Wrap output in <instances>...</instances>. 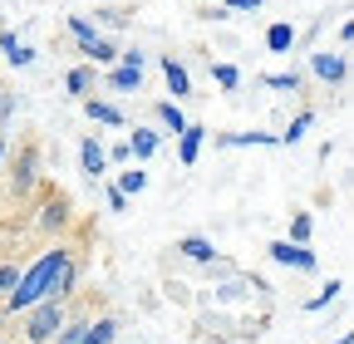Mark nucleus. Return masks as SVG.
<instances>
[{
  "label": "nucleus",
  "instance_id": "nucleus-1",
  "mask_svg": "<svg viewBox=\"0 0 354 344\" xmlns=\"http://www.w3.org/2000/svg\"><path fill=\"white\" fill-rule=\"evenodd\" d=\"M64 246H55V251H44L39 261L30 266V271H20V285L6 295V305H10V315H20V310H30V305H39L44 300V290H50V280H55V271H59V261H64Z\"/></svg>",
  "mask_w": 354,
  "mask_h": 344
},
{
  "label": "nucleus",
  "instance_id": "nucleus-2",
  "mask_svg": "<svg viewBox=\"0 0 354 344\" xmlns=\"http://www.w3.org/2000/svg\"><path fill=\"white\" fill-rule=\"evenodd\" d=\"M64 325V310H59V300H39V305H30V320H25V339L30 344H50Z\"/></svg>",
  "mask_w": 354,
  "mask_h": 344
},
{
  "label": "nucleus",
  "instance_id": "nucleus-3",
  "mask_svg": "<svg viewBox=\"0 0 354 344\" xmlns=\"http://www.w3.org/2000/svg\"><path fill=\"white\" fill-rule=\"evenodd\" d=\"M266 251H271L281 266H295V271H315V251H305V246H290V241H271Z\"/></svg>",
  "mask_w": 354,
  "mask_h": 344
},
{
  "label": "nucleus",
  "instance_id": "nucleus-4",
  "mask_svg": "<svg viewBox=\"0 0 354 344\" xmlns=\"http://www.w3.org/2000/svg\"><path fill=\"white\" fill-rule=\"evenodd\" d=\"M310 69H315V74H320V79H325V84H339V79H344V69H349V64H344V55H330V50H320V55H315V59H310Z\"/></svg>",
  "mask_w": 354,
  "mask_h": 344
},
{
  "label": "nucleus",
  "instance_id": "nucleus-5",
  "mask_svg": "<svg viewBox=\"0 0 354 344\" xmlns=\"http://www.w3.org/2000/svg\"><path fill=\"white\" fill-rule=\"evenodd\" d=\"M69 290H74V256H64V261H59V271H55L50 290H44V300H64Z\"/></svg>",
  "mask_w": 354,
  "mask_h": 344
},
{
  "label": "nucleus",
  "instance_id": "nucleus-6",
  "mask_svg": "<svg viewBox=\"0 0 354 344\" xmlns=\"http://www.w3.org/2000/svg\"><path fill=\"white\" fill-rule=\"evenodd\" d=\"M202 138H207V128H202V123H187V128H183V143H177V153H183V162H187V167L197 162V153H202Z\"/></svg>",
  "mask_w": 354,
  "mask_h": 344
},
{
  "label": "nucleus",
  "instance_id": "nucleus-7",
  "mask_svg": "<svg viewBox=\"0 0 354 344\" xmlns=\"http://www.w3.org/2000/svg\"><path fill=\"white\" fill-rule=\"evenodd\" d=\"M162 79H167V89H172V99H183V94L192 89V79H187V69H183V64H177L172 55L162 59Z\"/></svg>",
  "mask_w": 354,
  "mask_h": 344
},
{
  "label": "nucleus",
  "instance_id": "nucleus-8",
  "mask_svg": "<svg viewBox=\"0 0 354 344\" xmlns=\"http://www.w3.org/2000/svg\"><path fill=\"white\" fill-rule=\"evenodd\" d=\"M79 162H84V172H88V178H104V167H109V157H104V148H99L94 138H84V148H79Z\"/></svg>",
  "mask_w": 354,
  "mask_h": 344
},
{
  "label": "nucleus",
  "instance_id": "nucleus-9",
  "mask_svg": "<svg viewBox=\"0 0 354 344\" xmlns=\"http://www.w3.org/2000/svg\"><path fill=\"white\" fill-rule=\"evenodd\" d=\"M177 251H183L187 261H207V266L216 261V246H212L207 236H187V241H177Z\"/></svg>",
  "mask_w": 354,
  "mask_h": 344
},
{
  "label": "nucleus",
  "instance_id": "nucleus-10",
  "mask_svg": "<svg viewBox=\"0 0 354 344\" xmlns=\"http://www.w3.org/2000/svg\"><path fill=\"white\" fill-rule=\"evenodd\" d=\"M246 143L271 148V143H281V138H276V133H227V138H221V148H246Z\"/></svg>",
  "mask_w": 354,
  "mask_h": 344
},
{
  "label": "nucleus",
  "instance_id": "nucleus-11",
  "mask_svg": "<svg viewBox=\"0 0 354 344\" xmlns=\"http://www.w3.org/2000/svg\"><path fill=\"white\" fill-rule=\"evenodd\" d=\"M84 113L94 118V123H123V113H118L113 104H104V99H88V104H84Z\"/></svg>",
  "mask_w": 354,
  "mask_h": 344
},
{
  "label": "nucleus",
  "instance_id": "nucleus-12",
  "mask_svg": "<svg viewBox=\"0 0 354 344\" xmlns=\"http://www.w3.org/2000/svg\"><path fill=\"white\" fill-rule=\"evenodd\" d=\"M113 334H118V320H99L84 329V344H113Z\"/></svg>",
  "mask_w": 354,
  "mask_h": 344
},
{
  "label": "nucleus",
  "instance_id": "nucleus-13",
  "mask_svg": "<svg viewBox=\"0 0 354 344\" xmlns=\"http://www.w3.org/2000/svg\"><path fill=\"white\" fill-rule=\"evenodd\" d=\"M30 182H35V148H25V153H20V172H15V192H30Z\"/></svg>",
  "mask_w": 354,
  "mask_h": 344
},
{
  "label": "nucleus",
  "instance_id": "nucleus-14",
  "mask_svg": "<svg viewBox=\"0 0 354 344\" xmlns=\"http://www.w3.org/2000/svg\"><path fill=\"white\" fill-rule=\"evenodd\" d=\"M109 84H113V89H138V84H143V69L123 64V69H113V74H109Z\"/></svg>",
  "mask_w": 354,
  "mask_h": 344
},
{
  "label": "nucleus",
  "instance_id": "nucleus-15",
  "mask_svg": "<svg viewBox=\"0 0 354 344\" xmlns=\"http://www.w3.org/2000/svg\"><path fill=\"white\" fill-rule=\"evenodd\" d=\"M128 153L153 157V153H158V133H138V128H133V143H128Z\"/></svg>",
  "mask_w": 354,
  "mask_h": 344
},
{
  "label": "nucleus",
  "instance_id": "nucleus-16",
  "mask_svg": "<svg viewBox=\"0 0 354 344\" xmlns=\"http://www.w3.org/2000/svg\"><path fill=\"white\" fill-rule=\"evenodd\" d=\"M266 45H271V50H290V45H295V30H290V25H271Z\"/></svg>",
  "mask_w": 354,
  "mask_h": 344
},
{
  "label": "nucleus",
  "instance_id": "nucleus-17",
  "mask_svg": "<svg viewBox=\"0 0 354 344\" xmlns=\"http://www.w3.org/2000/svg\"><path fill=\"white\" fill-rule=\"evenodd\" d=\"M69 30H74V39H79L84 50H88V45H94V39H99V35H94V25H88L84 15H69Z\"/></svg>",
  "mask_w": 354,
  "mask_h": 344
},
{
  "label": "nucleus",
  "instance_id": "nucleus-18",
  "mask_svg": "<svg viewBox=\"0 0 354 344\" xmlns=\"http://www.w3.org/2000/svg\"><path fill=\"white\" fill-rule=\"evenodd\" d=\"M158 118L172 128V133H183V128H187V118H183V108H177V104H158Z\"/></svg>",
  "mask_w": 354,
  "mask_h": 344
},
{
  "label": "nucleus",
  "instance_id": "nucleus-19",
  "mask_svg": "<svg viewBox=\"0 0 354 344\" xmlns=\"http://www.w3.org/2000/svg\"><path fill=\"white\" fill-rule=\"evenodd\" d=\"M310 123H315V113H300V118L290 123V133H276V138H281V143H300V138H305V128H310Z\"/></svg>",
  "mask_w": 354,
  "mask_h": 344
},
{
  "label": "nucleus",
  "instance_id": "nucleus-20",
  "mask_svg": "<svg viewBox=\"0 0 354 344\" xmlns=\"http://www.w3.org/2000/svg\"><path fill=\"white\" fill-rule=\"evenodd\" d=\"M15 285H20V266L10 261V266H0V300H6V295H10Z\"/></svg>",
  "mask_w": 354,
  "mask_h": 344
},
{
  "label": "nucleus",
  "instance_id": "nucleus-21",
  "mask_svg": "<svg viewBox=\"0 0 354 344\" xmlns=\"http://www.w3.org/2000/svg\"><path fill=\"white\" fill-rule=\"evenodd\" d=\"M84 55H88V59H94V64H109V59H118V55H113V45H109V39H94V45H88Z\"/></svg>",
  "mask_w": 354,
  "mask_h": 344
},
{
  "label": "nucleus",
  "instance_id": "nucleus-22",
  "mask_svg": "<svg viewBox=\"0 0 354 344\" xmlns=\"http://www.w3.org/2000/svg\"><path fill=\"white\" fill-rule=\"evenodd\" d=\"M212 79L221 84V89H236V84H241V74H236L232 64H216V69H212Z\"/></svg>",
  "mask_w": 354,
  "mask_h": 344
},
{
  "label": "nucleus",
  "instance_id": "nucleus-23",
  "mask_svg": "<svg viewBox=\"0 0 354 344\" xmlns=\"http://www.w3.org/2000/svg\"><path fill=\"white\" fill-rule=\"evenodd\" d=\"M266 84H271V89H290V94H295V89H300V74H295V69H290V74H266Z\"/></svg>",
  "mask_w": 354,
  "mask_h": 344
},
{
  "label": "nucleus",
  "instance_id": "nucleus-24",
  "mask_svg": "<svg viewBox=\"0 0 354 344\" xmlns=\"http://www.w3.org/2000/svg\"><path fill=\"white\" fill-rule=\"evenodd\" d=\"M84 329H88V325H59L55 344H84Z\"/></svg>",
  "mask_w": 354,
  "mask_h": 344
},
{
  "label": "nucleus",
  "instance_id": "nucleus-25",
  "mask_svg": "<svg viewBox=\"0 0 354 344\" xmlns=\"http://www.w3.org/2000/svg\"><path fill=\"white\" fill-rule=\"evenodd\" d=\"M310 227H315V222H310L305 211H300V217L290 222V236H295V246H305V241H310Z\"/></svg>",
  "mask_w": 354,
  "mask_h": 344
},
{
  "label": "nucleus",
  "instance_id": "nucleus-26",
  "mask_svg": "<svg viewBox=\"0 0 354 344\" xmlns=\"http://www.w3.org/2000/svg\"><path fill=\"white\" fill-rule=\"evenodd\" d=\"M143 182H148L143 172H123V182H118V192H123V197H128V192H143Z\"/></svg>",
  "mask_w": 354,
  "mask_h": 344
},
{
  "label": "nucleus",
  "instance_id": "nucleus-27",
  "mask_svg": "<svg viewBox=\"0 0 354 344\" xmlns=\"http://www.w3.org/2000/svg\"><path fill=\"white\" fill-rule=\"evenodd\" d=\"M6 59H10V64H15V69H25V64H30V59H35V50H30V45H15V50H10V55H6Z\"/></svg>",
  "mask_w": 354,
  "mask_h": 344
},
{
  "label": "nucleus",
  "instance_id": "nucleus-28",
  "mask_svg": "<svg viewBox=\"0 0 354 344\" xmlns=\"http://www.w3.org/2000/svg\"><path fill=\"white\" fill-rule=\"evenodd\" d=\"M339 290H344V285H339V280H330V290H325V295H315V300H310V310H325V305H330V300H335Z\"/></svg>",
  "mask_w": 354,
  "mask_h": 344
},
{
  "label": "nucleus",
  "instance_id": "nucleus-29",
  "mask_svg": "<svg viewBox=\"0 0 354 344\" xmlns=\"http://www.w3.org/2000/svg\"><path fill=\"white\" fill-rule=\"evenodd\" d=\"M69 89H74V94L88 89V69H69Z\"/></svg>",
  "mask_w": 354,
  "mask_h": 344
},
{
  "label": "nucleus",
  "instance_id": "nucleus-30",
  "mask_svg": "<svg viewBox=\"0 0 354 344\" xmlns=\"http://www.w3.org/2000/svg\"><path fill=\"white\" fill-rule=\"evenodd\" d=\"M59 222H64V207H59V202L44 207V227H59Z\"/></svg>",
  "mask_w": 354,
  "mask_h": 344
},
{
  "label": "nucleus",
  "instance_id": "nucleus-31",
  "mask_svg": "<svg viewBox=\"0 0 354 344\" xmlns=\"http://www.w3.org/2000/svg\"><path fill=\"white\" fill-rule=\"evenodd\" d=\"M10 113H15V99H10V94H0V128L10 123Z\"/></svg>",
  "mask_w": 354,
  "mask_h": 344
},
{
  "label": "nucleus",
  "instance_id": "nucleus-32",
  "mask_svg": "<svg viewBox=\"0 0 354 344\" xmlns=\"http://www.w3.org/2000/svg\"><path fill=\"white\" fill-rule=\"evenodd\" d=\"M109 207H113V211H128V197H123V192L113 187V192H109Z\"/></svg>",
  "mask_w": 354,
  "mask_h": 344
},
{
  "label": "nucleus",
  "instance_id": "nucleus-33",
  "mask_svg": "<svg viewBox=\"0 0 354 344\" xmlns=\"http://www.w3.org/2000/svg\"><path fill=\"white\" fill-rule=\"evenodd\" d=\"M227 10H261V0H227Z\"/></svg>",
  "mask_w": 354,
  "mask_h": 344
},
{
  "label": "nucleus",
  "instance_id": "nucleus-34",
  "mask_svg": "<svg viewBox=\"0 0 354 344\" xmlns=\"http://www.w3.org/2000/svg\"><path fill=\"white\" fill-rule=\"evenodd\" d=\"M0 162H6V143H0Z\"/></svg>",
  "mask_w": 354,
  "mask_h": 344
},
{
  "label": "nucleus",
  "instance_id": "nucleus-35",
  "mask_svg": "<svg viewBox=\"0 0 354 344\" xmlns=\"http://www.w3.org/2000/svg\"><path fill=\"white\" fill-rule=\"evenodd\" d=\"M335 344H349V334H344V339H335Z\"/></svg>",
  "mask_w": 354,
  "mask_h": 344
}]
</instances>
